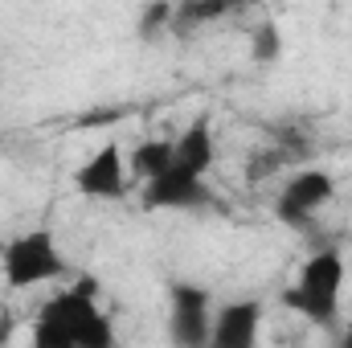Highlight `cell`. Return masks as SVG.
Wrapping results in <instances>:
<instances>
[{
  "instance_id": "cell-1",
  "label": "cell",
  "mask_w": 352,
  "mask_h": 348,
  "mask_svg": "<svg viewBox=\"0 0 352 348\" xmlns=\"http://www.w3.org/2000/svg\"><path fill=\"white\" fill-rule=\"evenodd\" d=\"M33 345L37 348H107L115 345L111 316L98 307V283L82 274L66 291L41 303L37 324H33Z\"/></svg>"
},
{
  "instance_id": "cell-2",
  "label": "cell",
  "mask_w": 352,
  "mask_h": 348,
  "mask_svg": "<svg viewBox=\"0 0 352 348\" xmlns=\"http://www.w3.org/2000/svg\"><path fill=\"white\" fill-rule=\"evenodd\" d=\"M344 274H349V266L340 259V250H316L311 259L299 266V274L291 279V287L283 291V307H291L307 324L328 328L340 316Z\"/></svg>"
},
{
  "instance_id": "cell-3",
  "label": "cell",
  "mask_w": 352,
  "mask_h": 348,
  "mask_svg": "<svg viewBox=\"0 0 352 348\" xmlns=\"http://www.w3.org/2000/svg\"><path fill=\"white\" fill-rule=\"evenodd\" d=\"M66 254L58 250V238L54 230H25L16 238H8L0 246V274L12 291H29V287H41V283H58L66 279Z\"/></svg>"
},
{
  "instance_id": "cell-4",
  "label": "cell",
  "mask_w": 352,
  "mask_h": 348,
  "mask_svg": "<svg viewBox=\"0 0 352 348\" xmlns=\"http://www.w3.org/2000/svg\"><path fill=\"white\" fill-rule=\"evenodd\" d=\"M213 332V295L201 283L176 279L168 287V340L180 348H205Z\"/></svg>"
},
{
  "instance_id": "cell-5",
  "label": "cell",
  "mask_w": 352,
  "mask_h": 348,
  "mask_svg": "<svg viewBox=\"0 0 352 348\" xmlns=\"http://www.w3.org/2000/svg\"><path fill=\"white\" fill-rule=\"evenodd\" d=\"M336 197V180L324 168H299L278 184V197H274V217L291 230H303L324 205H332Z\"/></svg>"
},
{
  "instance_id": "cell-6",
  "label": "cell",
  "mask_w": 352,
  "mask_h": 348,
  "mask_svg": "<svg viewBox=\"0 0 352 348\" xmlns=\"http://www.w3.org/2000/svg\"><path fill=\"white\" fill-rule=\"evenodd\" d=\"M127 160L115 140L98 144L87 160L74 168V188L90 201H123L127 197Z\"/></svg>"
},
{
  "instance_id": "cell-7",
  "label": "cell",
  "mask_w": 352,
  "mask_h": 348,
  "mask_svg": "<svg viewBox=\"0 0 352 348\" xmlns=\"http://www.w3.org/2000/svg\"><path fill=\"white\" fill-rule=\"evenodd\" d=\"M213 205V193L205 184V176L184 173V168H164L160 176L144 180V209H168V213H188V209H205Z\"/></svg>"
},
{
  "instance_id": "cell-8",
  "label": "cell",
  "mask_w": 352,
  "mask_h": 348,
  "mask_svg": "<svg viewBox=\"0 0 352 348\" xmlns=\"http://www.w3.org/2000/svg\"><path fill=\"white\" fill-rule=\"evenodd\" d=\"M263 328V303L258 299H234L213 307V332L209 348H250Z\"/></svg>"
},
{
  "instance_id": "cell-9",
  "label": "cell",
  "mask_w": 352,
  "mask_h": 348,
  "mask_svg": "<svg viewBox=\"0 0 352 348\" xmlns=\"http://www.w3.org/2000/svg\"><path fill=\"white\" fill-rule=\"evenodd\" d=\"M217 160V135H213V123L209 115H197L180 127V135L173 140V168H184V173L205 176Z\"/></svg>"
},
{
  "instance_id": "cell-10",
  "label": "cell",
  "mask_w": 352,
  "mask_h": 348,
  "mask_svg": "<svg viewBox=\"0 0 352 348\" xmlns=\"http://www.w3.org/2000/svg\"><path fill=\"white\" fill-rule=\"evenodd\" d=\"M246 0H173V29L176 37H188L213 21H226L230 12H238Z\"/></svg>"
},
{
  "instance_id": "cell-11",
  "label": "cell",
  "mask_w": 352,
  "mask_h": 348,
  "mask_svg": "<svg viewBox=\"0 0 352 348\" xmlns=\"http://www.w3.org/2000/svg\"><path fill=\"white\" fill-rule=\"evenodd\" d=\"M168 160H173V140H140L127 160V173L135 180H152L168 168Z\"/></svg>"
},
{
  "instance_id": "cell-12",
  "label": "cell",
  "mask_w": 352,
  "mask_h": 348,
  "mask_svg": "<svg viewBox=\"0 0 352 348\" xmlns=\"http://www.w3.org/2000/svg\"><path fill=\"white\" fill-rule=\"evenodd\" d=\"M250 54H254V62H278L283 58V33L274 21H263L250 33Z\"/></svg>"
},
{
  "instance_id": "cell-13",
  "label": "cell",
  "mask_w": 352,
  "mask_h": 348,
  "mask_svg": "<svg viewBox=\"0 0 352 348\" xmlns=\"http://www.w3.org/2000/svg\"><path fill=\"white\" fill-rule=\"evenodd\" d=\"M168 29H173V0H152V4L140 12V37L152 41V37H160V33H168Z\"/></svg>"
},
{
  "instance_id": "cell-14",
  "label": "cell",
  "mask_w": 352,
  "mask_h": 348,
  "mask_svg": "<svg viewBox=\"0 0 352 348\" xmlns=\"http://www.w3.org/2000/svg\"><path fill=\"white\" fill-rule=\"evenodd\" d=\"M340 345H344V348H352V320L344 324V332H340Z\"/></svg>"
},
{
  "instance_id": "cell-15",
  "label": "cell",
  "mask_w": 352,
  "mask_h": 348,
  "mask_svg": "<svg viewBox=\"0 0 352 348\" xmlns=\"http://www.w3.org/2000/svg\"><path fill=\"white\" fill-rule=\"evenodd\" d=\"M349 152H352V135H349Z\"/></svg>"
}]
</instances>
